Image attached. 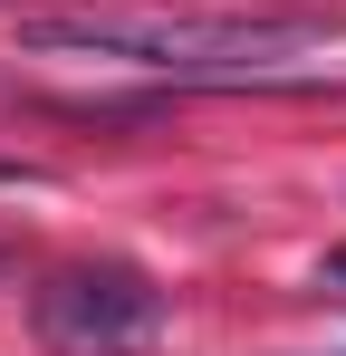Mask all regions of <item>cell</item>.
<instances>
[{
    "mask_svg": "<svg viewBox=\"0 0 346 356\" xmlns=\"http://www.w3.org/2000/svg\"><path fill=\"white\" fill-rule=\"evenodd\" d=\"M29 318H39V337L58 356H135L164 327V289L145 270H125V260H87V270H49Z\"/></svg>",
    "mask_w": 346,
    "mask_h": 356,
    "instance_id": "2",
    "label": "cell"
},
{
    "mask_svg": "<svg viewBox=\"0 0 346 356\" xmlns=\"http://www.w3.org/2000/svg\"><path fill=\"white\" fill-rule=\"evenodd\" d=\"M327 280H337V289H346V241H337V250H327Z\"/></svg>",
    "mask_w": 346,
    "mask_h": 356,
    "instance_id": "4",
    "label": "cell"
},
{
    "mask_svg": "<svg viewBox=\"0 0 346 356\" xmlns=\"http://www.w3.org/2000/svg\"><path fill=\"white\" fill-rule=\"evenodd\" d=\"M10 183H39V174H29V164H0V193H10Z\"/></svg>",
    "mask_w": 346,
    "mask_h": 356,
    "instance_id": "3",
    "label": "cell"
},
{
    "mask_svg": "<svg viewBox=\"0 0 346 356\" xmlns=\"http://www.w3.org/2000/svg\"><path fill=\"white\" fill-rule=\"evenodd\" d=\"M346 19L327 10H49V19H19V49L29 58H115V67H154V77H260L288 67L308 49H327Z\"/></svg>",
    "mask_w": 346,
    "mask_h": 356,
    "instance_id": "1",
    "label": "cell"
}]
</instances>
